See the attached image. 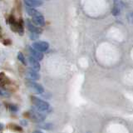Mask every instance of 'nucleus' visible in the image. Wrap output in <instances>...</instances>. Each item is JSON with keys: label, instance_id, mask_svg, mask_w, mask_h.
Wrapping results in <instances>:
<instances>
[{"label": "nucleus", "instance_id": "20e7f679", "mask_svg": "<svg viewBox=\"0 0 133 133\" xmlns=\"http://www.w3.org/2000/svg\"><path fill=\"white\" fill-rule=\"evenodd\" d=\"M32 48L39 52H46L49 48V44L44 41H37L32 43Z\"/></svg>", "mask_w": 133, "mask_h": 133}, {"label": "nucleus", "instance_id": "9b49d317", "mask_svg": "<svg viewBox=\"0 0 133 133\" xmlns=\"http://www.w3.org/2000/svg\"><path fill=\"white\" fill-rule=\"evenodd\" d=\"M25 4L28 7H40L43 5V1L42 0H24Z\"/></svg>", "mask_w": 133, "mask_h": 133}, {"label": "nucleus", "instance_id": "9d476101", "mask_svg": "<svg viewBox=\"0 0 133 133\" xmlns=\"http://www.w3.org/2000/svg\"><path fill=\"white\" fill-rule=\"evenodd\" d=\"M28 63H29V65L31 66V68L32 69L37 71V72H38V71L40 70V68H41L39 61H37V59H35V58L33 57H32V56L28 57Z\"/></svg>", "mask_w": 133, "mask_h": 133}, {"label": "nucleus", "instance_id": "f03ea898", "mask_svg": "<svg viewBox=\"0 0 133 133\" xmlns=\"http://www.w3.org/2000/svg\"><path fill=\"white\" fill-rule=\"evenodd\" d=\"M25 83H26L28 88L31 91H32V92H34L36 94H43L44 92V88L43 87V86L30 80V79L27 80L25 82Z\"/></svg>", "mask_w": 133, "mask_h": 133}, {"label": "nucleus", "instance_id": "423d86ee", "mask_svg": "<svg viewBox=\"0 0 133 133\" xmlns=\"http://www.w3.org/2000/svg\"><path fill=\"white\" fill-rule=\"evenodd\" d=\"M8 24H9V26H10V28L12 31H14V32H18V21L15 19L14 15H10L9 17H8Z\"/></svg>", "mask_w": 133, "mask_h": 133}, {"label": "nucleus", "instance_id": "a211bd4d", "mask_svg": "<svg viewBox=\"0 0 133 133\" xmlns=\"http://www.w3.org/2000/svg\"><path fill=\"white\" fill-rule=\"evenodd\" d=\"M29 37H30V39H32V40H35L38 37V34L33 33V32H29Z\"/></svg>", "mask_w": 133, "mask_h": 133}, {"label": "nucleus", "instance_id": "412c9836", "mask_svg": "<svg viewBox=\"0 0 133 133\" xmlns=\"http://www.w3.org/2000/svg\"><path fill=\"white\" fill-rule=\"evenodd\" d=\"M5 79H6L5 74H4L3 72H1V73H0V83L3 82L4 81H5Z\"/></svg>", "mask_w": 133, "mask_h": 133}, {"label": "nucleus", "instance_id": "5701e85b", "mask_svg": "<svg viewBox=\"0 0 133 133\" xmlns=\"http://www.w3.org/2000/svg\"><path fill=\"white\" fill-rule=\"evenodd\" d=\"M21 123H22L23 126H27V125H28V122H27V121H25V122H24V120L21 121Z\"/></svg>", "mask_w": 133, "mask_h": 133}, {"label": "nucleus", "instance_id": "0eeeda50", "mask_svg": "<svg viewBox=\"0 0 133 133\" xmlns=\"http://www.w3.org/2000/svg\"><path fill=\"white\" fill-rule=\"evenodd\" d=\"M26 75L28 79L30 80H38L40 78V75L37 72V71L32 69V68H28L27 72H26Z\"/></svg>", "mask_w": 133, "mask_h": 133}, {"label": "nucleus", "instance_id": "aec40b11", "mask_svg": "<svg viewBox=\"0 0 133 133\" xmlns=\"http://www.w3.org/2000/svg\"><path fill=\"white\" fill-rule=\"evenodd\" d=\"M39 127L43 129H50V128H52V126L51 124H42V125H39Z\"/></svg>", "mask_w": 133, "mask_h": 133}, {"label": "nucleus", "instance_id": "1a4fd4ad", "mask_svg": "<svg viewBox=\"0 0 133 133\" xmlns=\"http://www.w3.org/2000/svg\"><path fill=\"white\" fill-rule=\"evenodd\" d=\"M32 23H34L35 25H37L39 27H43L45 25V19L44 17L41 14L32 17Z\"/></svg>", "mask_w": 133, "mask_h": 133}, {"label": "nucleus", "instance_id": "ddd939ff", "mask_svg": "<svg viewBox=\"0 0 133 133\" xmlns=\"http://www.w3.org/2000/svg\"><path fill=\"white\" fill-rule=\"evenodd\" d=\"M18 33L19 35H23V21L22 19H19V21H18Z\"/></svg>", "mask_w": 133, "mask_h": 133}, {"label": "nucleus", "instance_id": "f3484780", "mask_svg": "<svg viewBox=\"0 0 133 133\" xmlns=\"http://www.w3.org/2000/svg\"><path fill=\"white\" fill-rule=\"evenodd\" d=\"M127 20L129 21V23L133 24V12H129L127 16Z\"/></svg>", "mask_w": 133, "mask_h": 133}, {"label": "nucleus", "instance_id": "f257e3e1", "mask_svg": "<svg viewBox=\"0 0 133 133\" xmlns=\"http://www.w3.org/2000/svg\"><path fill=\"white\" fill-rule=\"evenodd\" d=\"M31 98V102L33 104L37 110H39L41 111H48L49 109V104L48 102L43 101L37 97H34V96H32L30 97Z\"/></svg>", "mask_w": 133, "mask_h": 133}, {"label": "nucleus", "instance_id": "2eb2a0df", "mask_svg": "<svg viewBox=\"0 0 133 133\" xmlns=\"http://www.w3.org/2000/svg\"><path fill=\"white\" fill-rule=\"evenodd\" d=\"M9 127H10V129H12V130H14V131H23L22 127H18V125L11 124V125H9Z\"/></svg>", "mask_w": 133, "mask_h": 133}, {"label": "nucleus", "instance_id": "39448f33", "mask_svg": "<svg viewBox=\"0 0 133 133\" xmlns=\"http://www.w3.org/2000/svg\"><path fill=\"white\" fill-rule=\"evenodd\" d=\"M26 26L27 28L28 29L29 32H33V33H37V34H40L42 32V29L39 27H37L34 23H32V21L29 19L26 20Z\"/></svg>", "mask_w": 133, "mask_h": 133}, {"label": "nucleus", "instance_id": "393cba45", "mask_svg": "<svg viewBox=\"0 0 133 133\" xmlns=\"http://www.w3.org/2000/svg\"><path fill=\"white\" fill-rule=\"evenodd\" d=\"M1 130H3V125L0 123V131H1Z\"/></svg>", "mask_w": 133, "mask_h": 133}, {"label": "nucleus", "instance_id": "4468645a", "mask_svg": "<svg viewBox=\"0 0 133 133\" xmlns=\"http://www.w3.org/2000/svg\"><path fill=\"white\" fill-rule=\"evenodd\" d=\"M18 59L22 62V63L23 64V65H26L27 64V62H26V59H25V57L23 56V54L21 52H19L18 53Z\"/></svg>", "mask_w": 133, "mask_h": 133}, {"label": "nucleus", "instance_id": "b1692460", "mask_svg": "<svg viewBox=\"0 0 133 133\" xmlns=\"http://www.w3.org/2000/svg\"><path fill=\"white\" fill-rule=\"evenodd\" d=\"M32 133H43V132L40 131H34Z\"/></svg>", "mask_w": 133, "mask_h": 133}, {"label": "nucleus", "instance_id": "a878e982", "mask_svg": "<svg viewBox=\"0 0 133 133\" xmlns=\"http://www.w3.org/2000/svg\"><path fill=\"white\" fill-rule=\"evenodd\" d=\"M0 31H1V28H0Z\"/></svg>", "mask_w": 133, "mask_h": 133}, {"label": "nucleus", "instance_id": "f8f14e48", "mask_svg": "<svg viewBox=\"0 0 133 133\" xmlns=\"http://www.w3.org/2000/svg\"><path fill=\"white\" fill-rule=\"evenodd\" d=\"M26 11H27V14H28L29 16H31L32 18V17H34V16H37V15L40 14V12H39L38 11L36 10L35 8H32V7H28V6H27V7H26Z\"/></svg>", "mask_w": 133, "mask_h": 133}, {"label": "nucleus", "instance_id": "dca6fc26", "mask_svg": "<svg viewBox=\"0 0 133 133\" xmlns=\"http://www.w3.org/2000/svg\"><path fill=\"white\" fill-rule=\"evenodd\" d=\"M0 96H2V97H9L10 94L8 93V91H6L5 90H3V89H1V88H0Z\"/></svg>", "mask_w": 133, "mask_h": 133}, {"label": "nucleus", "instance_id": "6e6552de", "mask_svg": "<svg viewBox=\"0 0 133 133\" xmlns=\"http://www.w3.org/2000/svg\"><path fill=\"white\" fill-rule=\"evenodd\" d=\"M28 51H29V53L31 54V56L34 57L35 59H37V61L43 60V54L42 53V52L37 51V50L34 49L33 48H28Z\"/></svg>", "mask_w": 133, "mask_h": 133}, {"label": "nucleus", "instance_id": "4be33fe9", "mask_svg": "<svg viewBox=\"0 0 133 133\" xmlns=\"http://www.w3.org/2000/svg\"><path fill=\"white\" fill-rule=\"evenodd\" d=\"M3 44L4 45H6V46H8V45H10L11 44V41L9 39H5L3 41Z\"/></svg>", "mask_w": 133, "mask_h": 133}, {"label": "nucleus", "instance_id": "7ed1b4c3", "mask_svg": "<svg viewBox=\"0 0 133 133\" xmlns=\"http://www.w3.org/2000/svg\"><path fill=\"white\" fill-rule=\"evenodd\" d=\"M26 116L29 119H31L33 122H43V121L46 119V116L43 115V113H41V112H38L35 110H31L29 111L28 112L26 113Z\"/></svg>", "mask_w": 133, "mask_h": 133}, {"label": "nucleus", "instance_id": "6ab92c4d", "mask_svg": "<svg viewBox=\"0 0 133 133\" xmlns=\"http://www.w3.org/2000/svg\"><path fill=\"white\" fill-rule=\"evenodd\" d=\"M8 108H9L10 111H14V112L18 111V107H17L15 105H12V104H9V105H8Z\"/></svg>", "mask_w": 133, "mask_h": 133}]
</instances>
